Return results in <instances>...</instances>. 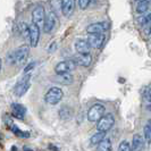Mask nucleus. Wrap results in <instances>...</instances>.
<instances>
[{"instance_id": "obj_1", "label": "nucleus", "mask_w": 151, "mask_h": 151, "mask_svg": "<svg viewBox=\"0 0 151 151\" xmlns=\"http://www.w3.org/2000/svg\"><path fill=\"white\" fill-rule=\"evenodd\" d=\"M63 97H64V92L60 88L53 86L51 89H49L45 94V101L49 105H57L63 99Z\"/></svg>"}, {"instance_id": "obj_2", "label": "nucleus", "mask_w": 151, "mask_h": 151, "mask_svg": "<svg viewBox=\"0 0 151 151\" xmlns=\"http://www.w3.org/2000/svg\"><path fill=\"white\" fill-rule=\"evenodd\" d=\"M105 111H106V108L104 105H101V104L93 105L88 111V121L91 123L99 122L105 116Z\"/></svg>"}, {"instance_id": "obj_3", "label": "nucleus", "mask_w": 151, "mask_h": 151, "mask_svg": "<svg viewBox=\"0 0 151 151\" xmlns=\"http://www.w3.org/2000/svg\"><path fill=\"white\" fill-rule=\"evenodd\" d=\"M31 73L29 74H25L23 76V78L15 85L14 88V93H15L16 97H23L31 86Z\"/></svg>"}, {"instance_id": "obj_4", "label": "nucleus", "mask_w": 151, "mask_h": 151, "mask_svg": "<svg viewBox=\"0 0 151 151\" xmlns=\"http://www.w3.org/2000/svg\"><path fill=\"white\" fill-rule=\"evenodd\" d=\"M115 124V116L111 113L105 114V116L98 122L97 124V129L99 132H108Z\"/></svg>"}, {"instance_id": "obj_5", "label": "nucleus", "mask_w": 151, "mask_h": 151, "mask_svg": "<svg viewBox=\"0 0 151 151\" xmlns=\"http://www.w3.org/2000/svg\"><path fill=\"white\" fill-rule=\"evenodd\" d=\"M14 51H15V65L21 66L23 64H25L30 55V47L27 45H22Z\"/></svg>"}, {"instance_id": "obj_6", "label": "nucleus", "mask_w": 151, "mask_h": 151, "mask_svg": "<svg viewBox=\"0 0 151 151\" xmlns=\"http://www.w3.org/2000/svg\"><path fill=\"white\" fill-rule=\"evenodd\" d=\"M76 67V63L73 59H68V60H63L58 63L55 66V72L57 75H63V74H67L70 73L74 68Z\"/></svg>"}, {"instance_id": "obj_7", "label": "nucleus", "mask_w": 151, "mask_h": 151, "mask_svg": "<svg viewBox=\"0 0 151 151\" xmlns=\"http://www.w3.org/2000/svg\"><path fill=\"white\" fill-rule=\"evenodd\" d=\"M57 21H58V17L56 15V13L52 10L49 12L48 15L45 16V23H43V31L45 33H51L55 30V27L57 25Z\"/></svg>"}, {"instance_id": "obj_8", "label": "nucleus", "mask_w": 151, "mask_h": 151, "mask_svg": "<svg viewBox=\"0 0 151 151\" xmlns=\"http://www.w3.org/2000/svg\"><path fill=\"white\" fill-rule=\"evenodd\" d=\"M45 8H43V6L39 5L32 12V23H34L35 25L40 26L41 24L45 23Z\"/></svg>"}, {"instance_id": "obj_9", "label": "nucleus", "mask_w": 151, "mask_h": 151, "mask_svg": "<svg viewBox=\"0 0 151 151\" xmlns=\"http://www.w3.org/2000/svg\"><path fill=\"white\" fill-rule=\"evenodd\" d=\"M40 26L35 25L34 23L30 24V45L31 47L35 48L39 45V41H40Z\"/></svg>"}, {"instance_id": "obj_10", "label": "nucleus", "mask_w": 151, "mask_h": 151, "mask_svg": "<svg viewBox=\"0 0 151 151\" xmlns=\"http://www.w3.org/2000/svg\"><path fill=\"white\" fill-rule=\"evenodd\" d=\"M86 41L91 48H101L106 41V37L104 34H89Z\"/></svg>"}, {"instance_id": "obj_11", "label": "nucleus", "mask_w": 151, "mask_h": 151, "mask_svg": "<svg viewBox=\"0 0 151 151\" xmlns=\"http://www.w3.org/2000/svg\"><path fill=\"white\" fill-rule=\"evenodd\" d=\"M74 48L77 51V53L80 55H86V53H90L91 47L89 45V42L84 39H77L75 42H74Z\"/></svg>"}, {"instance_id": "obj_12", "label": "nucleus", "mask_w": 151, "mask_h": 151, "mask_svg": "<svg viewBox=\"0 0 151 151\" xmlns=\"http://www.w3.org/2000/svg\"><path fill=\"white\" fill-rule=\"evenodd\" d=\"M75 9V0H61V13L65 17H70Z\"/></svg>"}, {"instance_id": "obj_13", "label": "nucleus", "mask_w": 151, "mask_h": 151, "mask_svg": "<svg viewBox=\"0 0 151 151\" xmlns=\"http://www.w3.org/2000/svg\"><path fill=\"white\" fill-rule=\"evenodd\" d=\"M107 30V25L102 22L92 23L86 26V32L89 34H102Z\"/></svg>"}, {"instance_id": "obj_14", "label": "nucleus", "mask_w": 151, "mask_h": 151, "mask_svg": "<svg viewBox=\"0 0 151 151\" xmlns=\"http://www.w3.org/2000/svg\"><path fill=\"white\" fill-rule=\"evenodd\" d=\"M144 137L140 134H134L132 139V144H131V150L132 151H143L144 149Z\"/></svg>"}, {"instance_id": "obj_15", "label": "nucleus", "mask_w": 151, "mask_h": 151, "mask_svg": "<svg viewBox=\"0 0 151 151\" xmlns=\"http://www.w3.org/2000/svg\"><path fill=\"white\" fill-rule=\"evenodd\" d=\"M73 60L76 63V65L78 66H82V67H89L92 63V56L90 53H86V55H77L75 56V58Z\"/></svg>"}, {"instance_id": "obj_16", "label": "nucleus", "mask_w": 151, "mask_h": 151, "mask_svg": "<svg viewBox=\"0 0 151 151\" xmlns=\"http://www.w3.org/2000/svg\"><path fill=\"white\" fill-rule=\"evenodd\" d=\"M12 115L16 117V118H18V119H24V117H25V114H26V108L21 105V104H12Z\"/></svg>"}, {"instance_id": "obj_17", "label": "nucleus", "mask_w": 151, "mask_h": 151, "mask_svg": "<svg viewBox=\"0 0 151 151\" xmlns=\"http://www.w3.org/2000/svg\"><path fill=\"white\" fill-rule=\"evenodd\" d=\"M151 7V0H142V1H137L136 5V13L137 14H144L145 12H148Z\"/></svg>"}, {"instance_id": "obj_18", "label": "nucleus", "mask_w": 151, "mask_h": 151, "mask_svg": "<svg viewBox=\"0 0 151 151\" xmlns=\"http://www.w3.org/2000/svg\"><path fill=\"white\" fill-rule=\"evenodd\" d=\"M17 27H18V32H19V34L22 35L24 39H29L30 40V25H27L25 22H21L18 23V25H17Z\"/></svg>"}, {"instance_id": "obj_19", "label": "nucleus", "mask_w": 151, "mask_h": 151, "mask_svg": "<svg viewBox=\"0 0 151 151\" xmlns=\"http://www.w3.org/2000/svg\"><path fill=\"white\" fill-rule=\"evenodd\" d=\"M111 150H113V143H111V140L109 137H106L97 147V151H111Z\"/></svg>"}, {"instance_id": "obj_20", "label": "nucleus", "mask_w": 151, "mask_h": 151, "mask_svg": "<svg viewBox=\"0 0 151 151\" xmlns=\"http://www.w3.org/2000/svg\"><path fill=\"white\" fill-rule=\"evenodd\" d=\"M107 133L106 132H97L96 134L91 136V140H90V143L92 145H98L100 142H102L105 139H106Z\"/></svg>"}, {"instance_id": "obj_21", "label": "nucleus", "mask_w": 151, "mask_h": 151, "mask_svg": "<svg viewBox=\"0 0 151 151\" xmlns=\"http://www.w3.org/2000/svg\"><path fill=\"white\" fill-rule=\"evenodd\" d=\"M57 81L59 83L64 84V85H68V84L73 83L74 78H73V75L70 73H67V74H63V75L57 76Z\"/></svg>"}, {"instance_id": "obj_22", "label": "nucleus", "mask_w": 151, "mask_h": 151, "mask_svg": "<svg viewBox=\"0 0 151 151\" xmlns=\"http://www.w3.org/2000/svg\"><path fill=\"white\" fill-rule=\"evenodd\" d=\"M9 129H12V132H13L15 135L19 136V137H24V139H26V137H30V135H31L30 132H27V131H21V129L16 126L15 124H12V125L9 126Z\"/></svg>"}, {"instance_id": "obj_23", "label": "nucleus", "mask_w": 151, "mask_h": 151, "mask_svg": "<svg viewBox=\"0 0 151 151\" xmlns=\"http://www.w3.org/2000/svg\"><path fill=\"white\" fill-rule=\"evenodd\" d=\"M72 109L69 108V107H63L60 108V110H59V117H60L63 121H68V119H70V117H72Z\"/></svg>"}, {"instance_id": "obj_24", "label": "nucleus", "mask_w": 151, "mask_h": 151, "mask_svg": "<svg viewBox=\"0 0 151 151\" xmlns=\"http://www.w3.org/2000/svg\"><path fill=\"white\" fill-rule=\"evenodd\" d=\"M143 135H144L143 137H144V141H145V143L150 145V144H151V126H150V124H149V123H148V124L144 126Z\"/></svg>"}, {"instance_id": "obj_25", "label": "nucleus", "mask_w": 151, "mask_h": 151, "mask_svg": "<svg viewBox=\"0 0 151 151\" xmlns=\"http://www.w3.org/2000/svg\"><path fill=\"white\" fill-rule=\"evenodd\" d=\"M117 151H132L131 150V144H129V141H126V140L122 141L118 145V150Z\"/></svg>"}, {"instance_id": "obj_26", "label": "nucleus", "mask_w": 151, "mask_h": 151, "mask_svg": "<svg viewBox=\"0 0 151 151\" xmlns=\"http://www.w3.org/2000/svg\"><path fill=\"white\" fill-rule=\"evenodd\" d=\"M50 6L52 8V12H58L61 10V0H50Z\"/></svg>"}, {"instance_id": "obj_27", "label": "nucleus", "mask_w": 151, "mask_h": 151, "mask_svg": "<svg viewBox=\"0 0 151 151\" xmlns=\"http://www.w3.org/2000/svg\"><path fill=\"white\" fill-rule=\"evenodd\" d=\"M150 23H151V13L144 15L142 18H140V24L143 25V26H147V25L150 24Z\"/></svg>"}, {"instance_id": "obj_28", "label": "nucleus", "mask_w": 151, "mask_h": 151, "mask_svg": "<svg viewBox=\"0 0 151 151\" xmlns=\"http://www.w3.org/2000/svg\"><path fill=\"white\" fill-rule=\"evenodd\" d=\"M90 1L91 0H78V6H80V8H81L82 10H84V9L88 8L89 4H90Z\"/></svg>"}, {"instance_id": "obj_29", "label": "nucleus", "mask_w": 151, "mask_h": 151, "mask_svg": "<svg viewBox=\"0 0 151 151\" xmlns=\"http://www.w3.org/2000/svg\"><path fill=\"white\" fill-rule=\"evenodd\" d=\"M35 64H37L35 61H32V63H30V64H29L26 67L24 68V73H25V74H29V72H31L33 68L35 67Z\"/></svg>"}, {"instance_id": "obj_30", "label": "nucleus", "mask_w": 151, "mask_h": 151, "mask_svg": "<svg viewBox=\"0 0 151 151\" xmlns=\"http://www.w3.org/2000/svg\"><path fill=\"white\" fill-rule=\"evenodd\" d=\"M7 59L9 64H15V51H12V52L9 53Z\"/></svg>"}, {"instance_id": "obj_31", "label": "nucleus", "mask_w": 151, "mask_h": 151, "mask_svg": "<svg viewBox=\"0 0 151 151\" xmlns=\"http://www.w3.org/2000/svg\"><path fill=\"white\" fill-rule=\"evenodd\" d=\"M56 47H57V43H56V42H52L51 45H49V49H48V51H49V52H52V51H55Z\"/></svg>"}, {"instance_id": "obj_32", "label": "nucleus", "mask_w": 151, "mask_h": 151, "mask_svg": "<svg viewBox=\"0 0 151 151\" xmlns=\"http://www.w3.org/2000/svg\"><path fill=\"white\" fill-rule=\"evenodd\" d=\"M49 148H50V149H52V151H59V148L55 147V145H52V144H50V145H49Z\"/></svg>"}, {"instance_id": "obj_33", "label": "nucleus", "mask_w": 151, "mask_h": 151, "mask_svg": "<svg viewBox=\"0 0 151 151\" xmlns=\"http://www.w3.org/2000/svg\"><path fill=\"white\" fill-rule=\"evenodd\" d=\"M23 149H24V151H33L32 149H31V148H29V147H24Z\"/></svg>"}, {"instance_id": "obj_34", "label": "nucleus", "mask_w": 151, "mask_h": 151, "mask_svg": "<svg viewBox=\"0 0 151 151\" xmlns=\"http://www.w3.org/2000/svg\"><path fill=\"white\" fill-rule=\"evenodd\" d=\"M1 66H2V60H1V58H0V70H1Z\"/></svg>"}, {"instance_id": "obj_35", "label": "nucleus", "mask_w": 151, "mask_h": 151, "mask_svg": "<svg viewBox=\"0 0 151 151\" xmlns=\"http://www.w3.org/2000/svg\"><path fill=\"white\" fill-rule=\"evenodd\" d=\"M0 139H1V135H0Z\"/></svg>"}]
</instances>
